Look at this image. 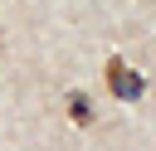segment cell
<instances>
[{
  "label": "cell",
  "instance_id": "6da1fadb",
  "mask_svg": "<svg viewBox=\"0 0 156 151\" xmlns=\"http://www.w3.org/2000/svg\"><path fill=\"white\" fill-rule=\"evenodd\" d=\"M107 93L122 97V102H136V97H141V73L127 68L122 58H107Z\"/></svg>",
  "mask_w": 156,
  "mask_h": 151
},
{
  "label": "cell",
  "instance_id": "7a4b0ae2",
  "mask_svg": "<svg viewBox=\"0 0 156 151\" xmlns=\"http://www.w3.org/2000/svg\"><path fill=\"white\" fill-rule=\"evenodd\" d=\"M68 117H73V122H93V102H88L83 93H68Z\"/></svg>",
  "mask_w": 156,
  "mask_h": 151
}]
</instances>
